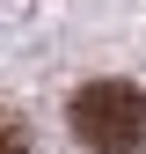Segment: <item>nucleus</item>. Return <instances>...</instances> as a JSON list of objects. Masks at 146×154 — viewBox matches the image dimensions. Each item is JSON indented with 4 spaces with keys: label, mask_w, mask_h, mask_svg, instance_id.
<instances>
[{
    "label": "nucleus",
    "mask_w": 146,
    "mask_h": 154,
    "mask_svg": "<svg viewBox=\"0 0 146 154\" xmlns=\"http://www.w3.org/2000/svg\"><path fill=\"white\" fill-rule=\"evenodd\" d=\"M66 125L88 154H146V88L132 81H88L73 88Z\"/></svg>",
    "instance_id": "f257e3e1"
},
{
    "label": "nucleus",
    "mask_w": 146,
    "mask_h": 154,
    "mask_svg": "<svg viewBox=\"0 0 146 154\" xmlns=\"http://www.w3.org/2000/svg\"><path fill=\"white\" fill-rule=\"evenodd\" d=\"M0 154H29V132H22L15 110H0Z\"/></svg>",
    "instance_id": "f03ea898"
}]
</instances>
